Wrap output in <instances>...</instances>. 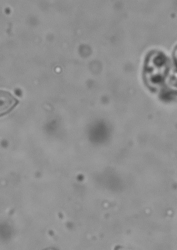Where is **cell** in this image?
I'll return each instance as SVG.
<instances>
[{"mask_svg":"<svg viewBox=\"0 0 177 250\" xmlns=\"http://www.w3.org/2000/svg\"><path fill=\"white\" fill-rule=\"evenodd\" d=\"M19 104L16 97L9 91L0 90V117L8 114Z\"/></svg>","mask_w":177,"mask_h":250,"instance_id":"1","label":"cell"},{"mask_svg":"<svg viewBox=\"0 0 177 250\" xmlns=\"http://www.w3.org/2000/svg\"><path fill=\"white\" fill-rule=\"evenodd\" d=\"M44 250H58L54 248L50 247V248H47L44 249Z\"/></svg>","mask_w":177,"mask_h":250,"instance_id":"2","label":"cell"}]
</instances>
